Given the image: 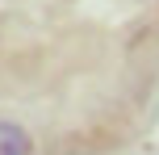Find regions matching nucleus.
I'll return each mask as SVG.
<instances>
[{"label":"nucleus","instance_id":"f257e3e1","mask_svg":"<svg viewBox=\"0 0 159 155\" xmlns=\"http://www.w3.org/2000/svg\"><path fill=\"white\" fill-rule=\"evenodd\" d=\"M0 155H30V134L13 122H0Z\"/></svg>","mask_w":159,"mask_h":155}]
</instances>
